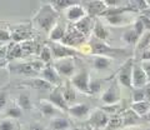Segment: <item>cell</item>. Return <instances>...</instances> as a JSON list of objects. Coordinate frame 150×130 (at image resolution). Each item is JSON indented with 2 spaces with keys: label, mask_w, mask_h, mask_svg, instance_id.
Returning a JSON list of instances; mask_svg holds the SVG:
<instances>
[{
  "label": "cell",
  "mask_w": 150,
  "mask_h": 130,
  "mask_svg": "<svg viewBox=\"0 0 150 130\" xmlns=\"http://www.w3.org/2000/svg\"><path fill=\"white\" fill-rule=\"evenodd\" d=\"M56 21H58V13H56V10L50 4L49 5H44L41 8L34 19L36 26L45 32H49L53 29V26L56 24Z\"/></svg>",
  "instance_id": "1"
},
{
  "label": "cell",
  "mask_w": 150,
  "mask_h": 130,
  "mask_svg": "<svg viewBox=\"0 0 150 130\" xmlns=\"http://www.w3.org/2000/svg\"><path fill=\"white\" fill-rule=\"evenodd\" d=\"M90 48L91 53L94 55H105L109 58H120V57H128L129 53L125 49H115L111 46L106 45L103 40L94 39L90 41Z\"/></svg>",
  "instance_id": "2"
},
{
  "label": "cell",
  "mask_w": 150,
  "mask_h": 130,
  "mask_svg": "<svg viewBox=\"0 0 150 130\" xmlns=\"http://www.w3.org/2000/svg\"><path fill=\"white\" fill-rule=\"evenodd\" d=\"M134 59H128L121 65L118 71V83L125 88H131V71H133Z\"/></svg>",
  "instance_id": "3"
},
{
  "label": "cell",
  "mask_w": 150,
  "mask_h": 130,
  "mask_svg": "<svg viewBox=\"0 0 150 130\" xmlns=\"http://www.w3.org/2000/svg\"><path fill=\"white\" fill-rule=\"evenodd\" d=\"M54 69L58 71L59 75L73 76L75 73V63H74L73 57L58 59V61L54 64Z\"/></svg>",
  "instance_id": "4"
},
{
  "label": "cell",
  "mask_w": 150,
  "mask_h": 130,
  "mask_svg": "<svg viewBox=\"0 0 150 130\" xmlns=\"http://www.w3.org/2000/svg\"><path fill=\"white\" fill-rule=\"evenodd\" d=\"M50 52L54 59H63V58H69V57H75L76 52L70 48V46L65 44H58V43H51L50 44Z\"/></svg>",
  "instance_id": "5"
},
{
  "label": "cell",
  "mask_w": 150,
  "mask_h": 130,
  "mask_svg": "<svg viewBox=\"0 0 150 130\" xmlns=\"http://www.w3.org/2000/svg\"><path fill=\"white\" fill-rule=\"evenodd\" d=\"M101 100L103 103L106 105L110 104H118L120 100V90L118 88V81H112L110 86L101 95Z\"/></svg>",
  "instance_id": "6"
},
{
  "label": "cell",
  "mask_w": 150,
  "mask_h": 130,
  "mask_svg": "<svg viewBox=\"0 0 150 130\" xmlns=\"http://www.w3.org/2000/svg\"><path fill=\"white\" fill-rule=\"evenodd\" d=\"M148 83V78L145 75V71L143 70L140 63L134 61L133 64V71H131V85L133 88H143Z\"/></svg>",
  "instance_id": "7"
},
{
  "label": "cell",
  "mask_w": 150,
  "mask_h": 130,
  "mask_svg": "<svg viewBox=\"0 0 150 130\" xmlns=\"http://www.w3.org/2000/svg\"><path fill=\"white\" fill-rule=\"evenodd\" d=\"M89 73L86 70H81L80 73L74 74L71 78V84L76 88L78 90H80L81 93H86L89 94Z\"/></svg>",
  "instance_id": "8"
},
{
  "label": "cell",
  "mask_w": 150,
  "mask_h": 130,
  "mask_svg": "<svg viewBox=\"0 0 150 130\" xmlns=\"http://www.w3.org/2000/svg\"><path fill=\"white\" fill-rule=\"evenodd\" d=\"M48 100L53 105H55L56 108H60L64 111H68V108H69V106H68V101L64 99L63 91H62V89H60L59 86L55 88V89L50 93L49 96H48Z\"/></svg>",
  "instance_id": "9"
},
{
  "label": "cell",
  "mask_w": 150,
  "mask_h": 130,
  "mask_svg": "<svg viewBox=\"0 0 150 130\" xmlns=\"http://www.w3.org/2000/svg\"><path fill=\"white\" fill-rule=\"evenodd\" d=\"M83 40H84V35L76 29V28H74V29L69 30L68 32H65V35L62 39L63 44L68 45V46H74L76 44H80Z\"/></svg>",
  "instance_id": "10"
},
{
  "label": "cell",
  "mask_w": 150,
  "mask_h": 130,
  "mask_svg": "<svg viewBox=\"0 0 150 130\" xmlns=\"http://www.w3.org/2000/svg\"><path fill=\"white\" fill-rule=\"evenodd\" d=\"M89 123H90L93 126H95L96 129H104L106 128L108 123H109V117L105 111H95V113L91 114L90 119H89Z\"/></svg>",
  "instance_id": "11"
},
{
  "label": "cell",
  "mask_w": 150,
  "mask_h": 130,
  "mask_svg": "<svg viewBox=\"0 0 150 130\" xmlns=\"http://www.w3.org/2000/svg\"><path fill=\"white\" fill-rule=\"evenodd\" d=\"M86 15L85 9L80 5H76V4H73V5H69L65 10V16L67 19L70 21H78L79 19H81L83 16Z\"/></svg>",
  "instance_id": "12"
},
{
  "label": "cell",
  "mask_w": 150,
  "mask_h": 130,
  "mask_svg": "<svg viewBox=\"0 0 150 130\" xmlns=\"http://www.w3.org/2000/svg\"><path fill=\"white\" fill-rule=\"evenodd\" d=\"M105 9H106V5L103 0H91V1H86L85 4V11L90 16L101 15Z\"/></svg>",
  "instance_id": "13"
},
{
  "label": "cell",
  "mask_w": 150,
  "mask_h": 130,
  "mask_svg": "<svg viewBox=\"0 0 150 130\" xmlns=\"http://www.w3.org/2000/svg\"><path fill=\"white\" fill-rule=\"evenodd\" d=\"M93 26H94L93 16H88V15L83 16L81 19H79L76 23H75V28H76L84 36L90 34V31L93 30Z\"/></svg>",
  "instance_id": "14"
},
{
  "label": "cell",
  "mask_w": 150,
  "mask_h": 130,
  "mask_svg": "<svg viewBox=\"0 0 150 130\" xmlns=\"http://www.w3.org/2000/svg\"><path fill=\"white\" fill-rule=\"evenodd\" d=\"M41 76H43L44 80L50 83L51 85H59L60 83H62V80H60V75L54 69V66L43 68V70H41Z\"/></svg>",
  "instance_id": "15"
},
{
  "label": "cell",
  "mask_w": 150,
  "mask_h": 130,
  "mask_svg": "<svg viewBox=\"0 0 150 130\" xmlns=\"http://www.w3.org/2000/svg\"><path fill=\"white\" fill-rule=\"evenodd\" d=\"M105 19L110 25H114V26H124V25H128L131 23L130 16H126V13L108 15V16H105Z\"/></svg>",
  "instance_id": "16"
},
{
  "label": "cell",
  "mask_w": 150,
  "mask_h": 130,
  "mask_svg": "<svg viewBox=\"0 0 150 130\" xmlns=\"http://www.w3.org/2000/svg\"><path fill=\"white\" fill-rule=\"evenodd\" d=\"M112 60L109 57H105V55H95L93 60V66L99 71H105L111 66Z\"/></svg>",
  "instance_id": "17"
},
{
  "label": "cell",
  "mask_w": 150,
  "mask_h": 130,
  "mask_svg": "<svg viewBox=\"0 0 150 130\" xmlns=\"http://www.w3.org/2000/svg\"><path fill=\"white\" fill-rule=\"evenodd\" d=\"M68 111L74 118H84L90 114V108L86 104H76V105L69 106Z\"/></svg>",
  "instance_id": "18"
},
{
  "label": "cell",
  "mask_w": 150,
  "mask_h": 130,
  "mask_svg": "<svg viewBox=\"0 0 150 130\" xmlns=\"http://www.w3.org/2000/svg\"><path fill=\"white\" fill-rule=\"evenodd\" d=\"M131 110L134 111L139 117H145L150 111V103L148 100H142V101H133L131 104Z\"/></svg>",
  "instance_id": "19"
},
{
  "label": "cell",
  "mask_w": 150,
  "mask_h": 130,
  "mask_svg": "<svg viewBox=\"0 0 150 130\" xmlns=\"http://www.w3.org/2000/svg\"><path fill=\"white\" fill-rule=\"evenodd\" d=\"M93 32L94 36L99 40L105 41L109 39V31L105 29V26L101 24L99 20H94V26H93Z\"/></svg>",
  "instance_id": "20"
},
{
  "label": "cell",
  "mask_w": 150,
  "mask_h": 130,
  "mask_svg": "<svg viewBox=\"0 0 150 130\" xmlns=\"http://www.w3.org/2000/svg\"><path fill=\"white\" fill-rule=\"evenodd\" d=\"M10 70L16 74H24V75H35L38 73L34 68L31 66V64H15L10 66Z\"/></svg>",
  "instance_id": "21"
},
{
  "label": "cell",
  "mask_w": 150,
  "mask_h": 130,
  "mask_svg": "<svg viewBox=\"0 0 150 130\" xmlns=\"http://www.w3.org/2000/svg\"><path fill=\"white\" fill-rule=\"evenodd\" d=\"M26 85H29L33 89H36V90H41V91H45V90H50L51 89V85L50 83H48L44 79H31L30 81H26L25 83Z\"/></svg>",
  "instance_id": "22"
},
{
  "label": "cell",
  "mask_w": 150,
  "mask_h": 130,
  "mask_svg": "<svg viewBox=\"0 0 150 130\" xmlns=\"http://www.w3.org/2000/svg\"><path fill=\"white\" fill-rule=\"evenodd\" d=\"M50 39L53 41H59L63 39V36L65 35V32H67V30H65V26L63 24H59V23H56V24L53 26V29H51L50 31Z\"/></svg>",
  "instance_id": "23"
},
{
  "label": "cell",
  "mask_w": 150,
  "mask_h": 130,
  "mask_svg": "<svg viewBox=\"0 0 150 130\" xmlns=\"http://www.w3.org/2000/svg\"><path fill=\"white\" fill-rule=\"evenodd\" d=\"M105 84L104 79H90L89 80V94H98L103 90Z\"/></svg>",
  "instance_id": "24"
},
{
  "label": "cell",
  "mask_w": 150,
  "mask_h": 130,
  "mask_svg": "<svg viewBox=\"0 0 150 130\" xmlns=\"http://www.w3.org/2000/svg\"><path fill=\"white\" fill-rule=\"evenodd\" d=\"M139 38H140V35L134 29L126 30L123 34V40L129 45H137L138 41H139Z\"/></svg>",
  "instance_id": "25"
},
{
  "label": "cell",
  "mask_w": 150,
  "mask_h": 130,
  "mask_svg": "<svg viewBox=\"0 0 150 130\" xmlns=\"http://www.w3.org/2000/svg\"><path fill=\"white\" fill-rule=\"evenodd\" d=\"M50 126L53 130H68L70 128V123L65 118H55L50 123Z\"/></svg>",
  "instance_id": "26"
},
{
  "label": "cell",
  "mask_w": 150,
  "mask_h": 130,
  "mask_svg": "<svg viewBox=\"0 0 150 130\" xmlns=\"http://www.w3.org/2000/svg\"><path fill=\"white\" fill-rule=\"evenodd\" d=\"M40 111L43 113L44 117H54V115L58 113L56 111V106L53 105L50 101H44V103L40 104Z\"/></svg>",
  "instance_id": "27"
},
{
  "label": "cell",
  "mask_w": 150,
  "mask_h": 130,
  "mask_svg": "<svg viewBox=\"0 0 150 130\" xmlns=\"http://www.w3.org/2000/svg\"><path fill=\"white\" fill-rule=\"evenodd\" d=\"M18 105L21 110H29L33 108L31 104V99L28 94H21L20 96L18 98Z\"/></svg>",
  "instance_id": "28"
},
{
  "label": "cell",
  "mask_w": 150,
  "mask_h": 130,
  "mask_svg": "<svg viewBox=\"0 0 150 130\" xmlns=\"http://www.w3.org/2000/svg\"><path fill=\"white\" fill-rule=\"evenodd\" d=\"M150 44V30H146V32H144V34L139 38V41L137 44V50L140 52V50H144L146 49Z\"/></svg>",
  "instance_id": "29"
},
{
  "label": "cell",
  "mask_w": 150,
  "mask_h": 130,
  "mask_svg": "<svg viewBox=\"0 0 150 130\" xmlns=\"http://www.w3.org/2000/svg\"><path fill=\"white\" fill-rule=\"evenodd\" d=\"M50 5L60 10V9H67L69 5H73L74 0H49Z\"/></svg>",
  "instance_id": "30"
},
{
  "label": "cell",
  "mask_w": 150,
  "mask_h": 130,
  "mask_svg": "<svg viewBox=\"0 0 150 130\" xmlns=\"http://www.w3.org/2000/svg\"><path fill=\"white\" fill-rule=\"evenodd\" d=\"M63 95H64V99L67 100L68 103H71V101L75 100V98H76V95H75V90L70 86L69 83H67V85H65V88H64Z\"/></svg>",
  "instance_id": "31"
},
{
  "label": "cell",
  "mask_w": 150,
  "mask_h": 130,
  "mask_svg": "<svg viewBox=\"0 0 150 130\" xmlns=\"http://www.w3.org/2000/svg\"><path fill=\"white\" fill-rule=\"evenodd\" d=\"M129 1H130V6L135 11H143L149 6L146 0H129Z\"/></svg>",
  "instance_id": "32"
},
{
  "label": "cell",
  "mask_w": 150,
  "mask_h": 130,
  "mask_svg": "<svg viewBox=\"0 0 150 130\" xmlns=\"http://www.w3.org/2000/svg\"><path fill=\"white\" fill-rule=\"evenodd\" d=\"M6 115L10 119H19L23 115V110L19 106H11L6 109Z\"/></svg>",
  "instance_id": "33"
},
{
  "label": "cell",
  "mask_w": 150,
  "mask_h": 130,
  "mask_svg": "<svg viewBox=\"0 0 150 130\" xmlns=\"http://www.w3.org/2000/svg\"><path fill=\"white\" fill-rule=\"evenodd\" d=\"M145 100V93L143 88H134L133 90V101Z\"/></svg>",
  "instance_id": "34"
},
{
  "label": "cell",
  "mask_w": 150,
  "mask_h": 130,
  "mask_svg": "<svg viewBox=\"0 0 150 130\" xmlns=\"http://www.w3.org/2000/svg\"><path fill=\"white\" fill-rule=\"evenodd\" d=\"M40 59H41V61H43V63H48V61H50V60L53 59L50 48H48V46L43 48V50L40 52Z\"/></svg>",
  "instance_id": "35"
},
{
  "label": "cell",
  "mask_w": 150,
  "mask_h": 130,
  "mask_svg": "<svg viewBox=\"0 0 150 130\" xmlns=\"http://www.w3.org/2000/svg\"><path fill=\"white\" fill-rule=\"evenodd\" d=\"M133 29H134L135 31H137V32H138V34H139L140 36H142V35L144 34V31H145V28H144L143 23H142V20H140L139 18H138V19L134 21V26H133Z\"/></svg>",
  "instance_id": "36"
},
{
  "label": "cell",
  "mask_w": 150,
  "mask_h": 130,
  "mask_svg": "<svg viewBox=\"0 0 150 130\" xmlns=\"http://www.w3.org/2000/svg\"><path fill=\"white\" fill-rule=\"evenodd\" d=\"M140 65H142L143 70L145 71V75H146V78H148V81L150 83V60H142Z\"/></svg>",
  "instance_id": "37"
},
{
  "label": "cell",
  "mask_w": 150,
  "mask_h": 130,
  "mask_svg": "<svg viewBox=\"0 0 150 130\" xmlns=\"http://www.w3.org/2000/svg\"><path fill=\"white\" fill-rule=\"evenodd\" d=\"M0 130H15V126H14V123L11 120H4L0 124Z\"/></svg>",
  "instance_id": "38"
},
{
  "label": "cell",
  "mask_w": 150,
  "mask_h": 130,
  "mask_svg": "<svg viewBox=\"0 0 150 130\" xmlns=\"http://www.w3.org/2000/svg\"><path fill=\"white\" fill-rule=\"evenodd\" d=\"M106 8H114V6H120L123 0H103Z\"/></svg>",
  "instance_id": "39"
},
{
  "label": "cell",
  "mask_w": 150,
  "mask_h": 130,
  "mask_svg": "<svg viewBox=\"0 0 150 130\" xmlns=\"http://www.w3.org/2000/svg\"><path fill=\"white\" fill-rule=\"evenodd\" d=\"M139 19L142 20L143 25L145 28V30H150V19H149V18L146 15H144V14H142V15L139 16Z\"/></svg>",
  "instance_id": "40"
},
{
  "label": "cell",
  "mask_w": 150,
  "mask_h": 130,
  "mask_svg": "<svg viewBox=\"0 0 150 130\" xmlns=\"http://www.w3.org/2000/svg\"><path fill=\"white\" fill-rule=\"evenodd\" d=\"M8 104V98H6V93L1 91L0 93V110L4 109Z\"/></svg>",
  "instance_id": "41"
},
{
  "label": "cell",
  "mask_w": 150,
  "mask_h": 130,
  "mask_svg": "<svg viewBox=\"0 0 150 130\" xmlns=\"http://www.w3.org/2000/svg\"><path fill=\"white\" fill-rule=\"evenodd\" d=\"M143 89L145 93V100H148L150 103V83H146V84L143 86Z\"/></svg>",
  "instance_id": "42"
},
{
  "label": "cell",
  "mask_w": 150,
  "mask_h": 130,
  "mask_svg": "<svg viewBox=\"0 0 150 130\" xmlns=\"http://www.w3.org/2000/svg\"><path fill=\"white\" fill-rule=\"evenodd\" d=\"M10 39V34L5 30H0V41H8Z\"/></svg>",
  "instance_id": "43"
},
{
  "label": "cell",
  "mask_w": 150,
  "mask_h": 130,
  "mask_svg": "<svg viewBox=\"0 0 150 130\" xmlns=\"http://www.w3.org/2000/svg\"><path fill=\"white\" fill-rule=\"evenodd\" d=\"M142 60H150V49H144L143 50Z\"/></svg>",
  "instance_id": "44"
},
{
  "label": "cell",
  "mask_w": 150,
  "mask_h": 130,
  "mask_svg": "<svg viewBox=\"0 0 150 130\" xmlns=\"http://www.w3.org/2000/svg\"><path fill=\"white\" fill-rule=\"evenodd\" d=\"M30 130H45L44 126H41L40 124H34L30 126Z\"/></svg>",
  "instance_id": "45"
},
{
  "label": "cell",
  "mask_w": 150,
  "mask_h": 130,
  "mask_svg": "<svg viewBox=\"0 0 150 130\" xmlns=\"http://www.w3.org/2000/svg\"><path fill=\"white\" fill-rule=\"evenodd\" d=\"M142 14H144V15H146L149 19H150V6H148L146 9H145V10H143L142 11Z\"/></svg>",
  "instance_id": "46"
},
{
  "label": "cell",
  "mask_w": 150,
  "mask_h": 130,
  "mask_svg": "<svg viewBox=\"0 0 150 130\" xmlns=\"http://www.w3.org/2000/svg\"><path fill=\"white\" fill-rule=\"evenodd\" d=\"M71 130H83V129L81 128H73Z\"/></svg>",
  "instance_id": "47"
},
{
  "label": "cell",
  "mask_w": 150,
  "mask_h": 130,
  "mask_svg": "<svg viewBox=\"0 0 150 130\" xmlns=\"http://www.w3.org/2000/svg\"><path fill=\"white\" fill-rule=\"evenodd\" d=\"M146 3H148V5L150 6V0H146Z\"/></svg>",
  "instance_id": "48"
},
{
  "label": "cell",
  "mask_w": 150,
  "mask_h": 130,
  "mask_svg": "<svg viewBox=\"0 0 150 130\" xmlns=\"http://www.w3.org/2000/svg\"><path fill=\"white\" fill-rule=\"evenodd\" d=\"M84 1H91V0H84Z\"/></svg>",
  "instance_id": "49"
},
{
  "label": "cell",
  "mask_w": 150,
  "mask_h": 130,
  "mask_svg": "<svg viewBox=\"0 0 150 130\" xmlns=\"http://www.w3.org/2000/svg\"><path fill=\"white\" fill-rule=\"evenodd\" d=\"M148 114H149V119H150V111H149V113H148Z\"/></svg>",
  "instance_id": "50"
},
{
  "label": "cell",
  "mask_w": 150,
  "mask_h": 130,
  "mask_svg": "<svg viewBox=\"0 0 150 130\" xmlns=\"http://www.w3.org/2000/svg\"><path fill=\"white\" fill-rule=\"evenodd\" d=\"M148 130H150V129H148Z\"/></svg>",
  "instance_id": "51"
}]
</instances>
